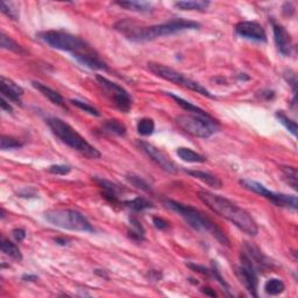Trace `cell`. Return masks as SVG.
I'll list each match as a JSON object with an SVG mask.
<instances>
[{
    "label": "cell",
    "instance_id": "obj_1",
    "mask_svg": "<svg viewBox=\"0 0 298 298\" xmlns=\"http://www.w3.org/2000/svg\"><path fill=\"white\" fill-rule=\"evenodd\" d=\"M199 27L198 22L183 18H174L163 24L153 26H139L130 20H120L114 25V28L118 32L133 42L154 41L156 38L174 35L184 30L198 29Z\"/></svg>",
    "mask_w": 298,
    "mask_h": 298
},
{
    "label": "cell",
    "instance_id": "obj_2",
    "mask_svg": "<svg viewBox=\"0 0 298 298\" xmlns=\"http://www.w3.org/2000/svg\"><path fill=\"white\" fill-rule=\"evenodd\" d=\"M198 198L211 211L231 222L243 233L248 234L250 237H255L259 233L258 224L253 217L245 208L238 206L230 199L206 190H200L198 192Z\"/></svg>",
    "mask_w": 298,
    "mask_h": 298
},
{
    "label": "cell",
    "instance_id": "obj_3",
    "mask_svg": "<svg viewBox=\"0 0 298 298\" xmlns=\"http://www.w3.org/2000/svg\"><path fill=\"white\" fill-rule=\"evenodd\" d=\"M163 204L169 210L174 211L175 214L182 217L187 222L188 225L191 226L193 230L199 232H207V233L214 235L222 245L230 247V240H228L227 235L224 233L222 228L217 225L214 220L208 218L207 216H205L203 212H200L198 208L190 206V205L182 204L173 199H165L163 200Z\"/></svg>",
    "mask_w": 298,
    "mask_h": 298
},
{
    "label": "cell",
    "instance_id": "obj_4",
    "mask_svg": "<svg viewBox=\"0 0 298 298\" xmlns=\"http://www.w3.org/2000/svg\"><path fill=\"white\" fill-rule=\"evenodd\" d=\"M36 36L49 47L71 54L76 61L82 59L85 55H90L97 52L83 38L64 32V30H45V32L38 33Z\"/></svg>",
    "mask_w": 298,
    "mask_h": 298
},
{
    "label": "cell",
    "instance_id": "obj_5",
    "mask_svg": "<svg viewBox=\"0 0 298 298\" xmlns=\"http://www.w3.org/2000/svg\"><path fill=\"white\" fill-rule=\"evenodd\" d=\"M47 125L49 126L50 131L53 132V134L56 135L62 142L73 150H76V152L80 153L83 156L91 158V160H96V158L102 156L98 149L90 145L87 141V139L83 138L73 127L62 119L55 117L49 118L47 119Z\"/></svg>",
    "mask_w": 298,
    "mask_h": 298
},
{
    "label": "cell",
    "instance_id": "obj_6",
    "mask_svg": "<svg viewBox=\"0 0 298 298\" xmlns=\"http://www.w3.org/2000/svg\"><path fill=\"white\" fill-rule=\"evenodd\" d=\"M45 218L52 225L63 228V230L77 232H95L94 226L89 222L87 217L79 211L70 208H56L49 210L45 214Z\"/></svg>",
    "mask_w": 298,
    "mask_h": 298
},
{
    "label": "cell",
    "instance_id": "obj_7",
    "mask_svg": "<svg viewBox=\"0 0 298 298\" xmlns=\"http://www.w3.org/2000/svg\"><path fill=\"white\" fill-rule=\"evenodd\" d=\"M176 123L181 130L192 137L208 139L220 131V125L211 115L203 117L197 114H182L176 118Z\"/></svg>",
    "mask_w": 298,
    "mask_h": 298
},
{
    "label": "cell",
    "instance_id": "obj_8",
    "mask_svg": "<svg viewBox=\"0 0 298 298\" xmlns=\"http://www.w3.org/2000/svg\"><path fill=\"white\" fill-rule=\"evenodd\" d=\"M147 65H148V70L150 72H153L154 75L160 77V78L162 79L179 84L181 85V87L187 88L189 89V90L195 91L196 94L207 97V98H211V99L216 98V97L212 95L206 88H204L202 84H199L198 82H196V80L193 79L188 78L187 76L183 75V73L174 70V69L167 67V65L156 63V62H148V64Z\"/></svg>",
    "mask_w": 298,
    "mask_h": 298
},
{
    "label": "cell",
    "instance_id": "obj_9",
    "mask_svg": "<svg viewBox=\"0 0 298 298\" xmlns=\"http://www.w3.org/2000/svg\"><path fill=\"white\" fill-rule=\"evenodd\" d=\"M96 79L100 89H102L103 94L106 96V98L119 111L123 112V113H129L132 106H133V98H132L130 92L125 90L121 85L112 82L104 76L97 75Z\"/></svg>",
    "mask_w": 298,
    "mask_h": 298
},
{
    "label": "cell",
    "instance_id": "obj_10",
    "mask_svg": "<svg viewBox=\"0 0 298 298\" xmlns=\"http://www.w3.org/2000/svg\"><path fill=\"white\" fill-rule=\"evenodd\" d=\"M239 183H240V185H242V188L247 189V190H249L251 192L258 193V195L265 197L266 199L270 200V202L276 205V206L285 207V208H289V210H293V211L297 210L298 202H297L296 196L270 191L263 184L259 183V182L251 181V180H240Z\"/></svg>",
    "mask_w": 298,
    "mask_h": 298
},
{
    "label": "cell",
    "instance_id": "obj_11",
    "mask_svg": "<svg viewBox=\"0 0 298 298\" xmlns=\"http://www.w3.org/2000/svg\"><path fill=\"white\" fill-rule=\"evenodd\" d=\"M258 274V270L249 260V258L243 251H241V254H240V266L237 267V276L240 282L243 284V286H245L247 291L253 297L259 296Z\"/></svg>",
    "mask_w": 298,
    "mask_h": 298
},
{
    "label": "cell",
    "instance_id": "obj_12",
    "mask_svg": "<svg viewBox=\"0 0 298 298\" xmlns=\"http://www.w3.org/2000/svg\"><path fill=\"white\" fill-rule=\"evenodd\" d=\"M138 146L139 148H140L142 152L150 158V160L155 162L158 167L165 170V172H168L170 174H176L177 172H179V167L175 164V162L170 160L169 156L165 155L162 150H160L157 147L152 145V143L139 140Z\"/></svg>",
    "mask_w": 298,
    "mask_h": 298
},
{
    "label": "cell",
    "instance_id": "obj_13",
    "mask_svg": "<svg viewBox=\"0 0 298 298\" xmlns=\"http://www.w3.org/2000/svg\"><path fill=\"white\" fill-rule=\"evenodd\" d=\"M235 33L247 40L266 42L267 34L261 24L257 21H241L235 26Z\"/></svg>",
    "mask_w": 298,
    "mask_h": 298
},
{
    "label": "cell",
    "instance_id": "obj_14",
    "mask_svg": "<svg viewBox=\"0 0 298 298\" xmlns=\"http://www.w3.org/2000/svg\"><path fill=\"white\" fill-rule=\"evenodd\" d=\"M242 251L249 258V260L253 263L255 268H257L258 273L266 272V270L272 269L274 267V262L268 257H266L260 250V248L258 246L253 245V243L245 242Z\"/></svg>",
    "mask_w": 298,
    "mask_h": 298
},
{
    "label": "cell",
    "instance_id": "obj_15",
    "mask_svg": "<svg viewBox=\"0 0 298 298\" xmlns=\"http://www.w3.org/2000/svg\"><path fill=\"white\" fill-rule=\"evenodd\" d=\"M273 33L275 46L278 53L283 56H289L292 52V38L288 30L282 25H277L273 22Z\"/></svg>",
    "mask_w": 298,
    "mask_h": 298
},
{
    "label": "cell",
    "instance_id": "obj_16",
    "mask_svg": "<svg viewBox=\"0 0 298 298\" xmlns=\"http://www.w3.org/2000/svg\"><path fill=\"white\" fill-rule=\"evenodd\" d=\"M0 92H2V97L6 98L9 102H12L17 105H22L21 97L24 96L25 91L20 85H18L12 79L6 78V77H2L0 79Z\"/></svg>",
    "mask_w": 298,
    "mask_h": 298
},
{
    "label": "cell",
    "instance_id": "obj_17",
    "mask_svg": "<svg viewBox=\"0 0 298 298\" xmlns=\"http://www.w3.org/2000/svg\"><path fill=\"white\" fill-rule=\"evenodd\" d=\"M94 181L102 189V196L108 203H111L112 205L122 204L120 202V195L122 193V189L119 185L112 183L111 181L102 179V177H94Z\"/></svg>",
    "mask_w": 298,
    "mask_h": 298
},
{
    "label": "cell",
    "instance_id": "obj_18",
    "mask_svg": "<svg viewBox=\"0 0 298 298\" xmlns=\"http://www.w3.org/2000/svg\"><path fill=\"white\" fill-rule=\"evenodd\" d=\"M32 85L34 88L36 89L37 91H40L42 95L45 97H47V98L52 102L53 104H55V105L60 106V107H63V108H68L67 107V104H65L63 97H62L59 92L53 90V89H50L49 87H47L46 84H42L40 82H36V80H34L32 82Z\"/></svg>",
    "mask_w": 298,
    "mask_h": 298
},
{
    "label": "cell",
    "instance_id": "obj_19",
    "mask_svg": "<svg viewBox=\"0 0 298 298\" xmlns=\"http://www.w3.org/2000/svg\"><path fill=\"white\" fill-rule=\"evenodd\" d=\"M187 174L188 175H190L191 177H193V179L202 181L203 183L214 189H219L223 187V182L220 181L218 177L212 175V174L210 173L202 172V170H188Z\"/></svg>",
    "mask_w": 298,
    "mask_h": 298
},
{
    "label": "cell",
    "instance_id": "obj_20",
    "mask_svg": "<svg viewBox=\"0 0 298 298\" xmlns=\"http://www.w3.org/2000/svg\"><path fill=\"white\" fill-rule=\"evenodd\" d=\"M118 6L122 9L132 11L137 13H149L152 12L154 6L152 3L148 2H134V0H129V2H115Z\"/></svg>",
    "mask_w": 298,
    "mask_h": 298
},
{
    "label": "cell",
    "instance_id": "obj_21",
    "mask_svg": "<svg viewBox=\"0 0 298 298\" xmlns=\"http://www.w3.org/2000/svg\"><path fill=\"white\" fill-rule=\"evenodd\" d=\"M176 153L177 156H179L181 160L188 162V163H205V162H206V157L190 148L180 147V148H177Z\"/></svg>",
    "mask_w": 298,
    "mask_h": 298
},
{
    "label": "cell",
    "instance_id": "obj_22",
    "mask_svg": "<svg viewBox=\"0 0 298 298\" xmlns=\"http://www.w3.org/2000/svg\"><path fill=\"white\" fill-rule=\"evenodd\" d=\"M167 96H169L170 98L175 100V102L177 103V105H180L183 110H185L187 112H191L192 114H197V115H203V117H208L207 112H205L204 110H202V108L193 105L192 103L188 102V100H185L183 98H181L180 96H176L175 94H173V92H167Z\"/></svg>",
    "mask_w": 298,
    "mask_h": 298
},
{
    "label": "cell",
    "instance_id": "obj_23",
    "mask_svg": "<svg viewBox=\"0 0 298 298\" xmlns=\"http://www.w3.org/2000/svg\"><path fill=\"white\" fill-rule=\"evenodd\" d=\"M102 130L104 133L117 135V137H125L127 132L126 126L117 119H110L104 121L102 125Z\"/></svg>",
    "mask_w": 298,
    "mask_h": 298
},
{
    "label": "cell",
    "instance_id": "obj_24",
    "mask_svg": "<svg viewBox=\"0 0 298 298\" xmlns=\"http://www.w3.org/2000/svg\"><path fill=\"white\" fill-rule=\"evenodd\" d=\"M130 226L129 237L135 242H142L145 240V228L142 224L135 217H130Z\"/></svg>",
    "mask_w": 298,
    "mask_h": 298
},
{
    "label": "cell",
    "instance_id": "obj_25",
    "mask_svg": "<svg viewBox=\"0 0 298 298\" xmlns=\"http://www.w3.org/2000/svg\"><path fill=\"white\" fill-rule=\"evenodd\" d=\"M122 204L134 212H141L154 207V204L150 200L145 198V197H135V198L131 200H125V202H122Z\"/></svg>",
    "mask_w": 298,
    "mask_h": 298
},
{
    "label": "cell",
    "instance_id": "obj_26",
    "mask_svg": "<svg viewBox=\"0 0 298 298\" xmlns=\"http://www.w3.org/2000/svg\"><path fill=\"white\" fill-rule=\"evenodd\" d=\"M2 251L7 257L13 259L15 261H21L22 260V254L19 247L15 245L14 242L10 241L6 238L2 239Z\"/></svg>",
    "mask_w": 298,
    "mask_h": 298
},
{
    "label": "cell",
    "instance_id": "obj_27",
    "mask_svg": "<svg viewBox=\"0 0 298 298\" xmlns=\"http://www.w3.org/2000/svg\"><path fill=\"white\" fill-rule=\"evenodd\" d=\"M174 5L181 11H199V12H203L210 6V2H200V0H197V2H177Z\"/></svg>",
    "mask_w": 298,
    "mask_h": 298
},
{
    "label": "cell",
    "instance_id": "obj_28",
    "mask_svg": "<svg viewBox=\"0 0 298 298\" xmlns=\"http://www.w3.org/2000/svg\"><path fill=\"white\" fill-rule=\"evenodd\" d=\"M0 46H2L3 49L10 50V52L19 54V55L26 54V50L22 48L18 42H15L12 37L7 36L4 32L2 33V35H0Z\"/></svg>",
    "mask_w": 298,
    "mask_h": 298
},
{
    "label": "cell",
    "instance_id": "obj_29",
    "mask_svg": "<svg viewBox=\"0 0 298 298\" xmlns=\"http://www.w3.org/2000/svg\"><path fill=\"white\" fill-rule=\"evenodd\" d=\"M285 290L284 282L280 280V278H270L266 282L265 284V291L267 295L270 296H277L282 293Z\"/></svg>",
    "mask_w": 298,
    "mask_h": 298
},
{
    "label": "cell",
    "instance_id": "obj_30",
    "mask_svg": "<svg viewBox=\"0 0 298 298\" xmlns=\"http://www.w3.org/2000/svg\"><path fill=\"white\" fill-rule=\"evenodd\" d=\"M137 131L142 137H149L155 131V122L150 118H142L138 121Z\"/></svg>",
    "mask_w": 298,
    "mask_h": 298
},
{
    "label": "cell",
    "instance_id": "obj_31",
    "mask_svg": "<svg viewBox=\"0 0 298 298\" xmlns=\"http://www.w3.org/2000/svg\"><path fill=\"white\" fill-rule=\"evenodd\" d=\"M275 117H276L278 121H280L282 125H283L285 129L293 135V137H297V123H296V121H293L292 119H290L283 111H277L276 113H275Z\"/></svg>",
    "mask_w": 298,
    "mask_h": 298
},
{
    "label": "cell",
    "instance_id": "obj_32",
    "mask_svg": "<svg viewBox=\"0 0 298 298\" xmlns=\"http://www.w3.org/2000/svg\"><path fill=\"white\" fill-rule=\"evenodd\" d=\"M281 172L286 183H288L293 190H297V169L295 167L282 165Z\"/></svg>",
    "mask_w": 298,
    "mask_h": 298
},
{
    "label": "cell",
    "instance_id": "obj_33",
    "mask_svg": "<svg viewBox=\"0 0 298 298\" xmlns=\"http://www.w3.org/2000/svg\"><path fill=\"white\" fill-rule=\"evenodd\" d=\"M126 180L129 181L130 183L133 185V187L140 189V190H142V191L148 192V193L153 192V189H152V187H150V184L140 176H137V175H133V174H131V175L126 176Z\"/></svg>",
    "mask_w": 298,
    "mask_h": 298
},
{
    "label": "cell",
    "instance_id": "obj_34",
    "mask_svg": "<svg viewBox=\"0 0 298 298\" xmlns=\"http://www.w3.org/2000/svg\"><path fill=\"white\" fill-rule=\"evenodd\" d=\"M24 146L20 140L15 139L10 135H3L2 140H0V147L3 150H12V149H19Z\"/></svg>",
    "mask_w": 298,
    "mask_h": 298
},
{
    "label": "cell",
    "instance_id": "obj_35",
    "mask_svg": "<svg viewBox=\"0 0 298 298\" xmlns=\"http://www.w3.org/2000/svg\"><path fill=\"white\" fill-rule=\"evenodd\" d=\"M211 269H212V278H215V280L218 282V283L223 286L224 290H225L227 295H231V286L230 284L227 283L225 281V278L222 276V274H220V270L218 269V266H217V263L215 261H212V266H211Z\"/></svg>",
    "mask_w": 298,
    "mask_h": 298
},
{
    "label": "cell",
    "instance_id": "obj_36",
    "mask_svg": "<svg viewBox=\"0 0 298 298\" xmlns=\"http://www.w3.org/2000/svg\"><path fill=\"white\" fill-rule=\"evenodd\" d=\"M70 103L72 104L73 106L78 107L79 110L87 112V113L94 115V117H100V112L97 110L96 107L90 105V104L82 102V100H78V99H71Z\"/></svg>",
    "mask_w": 298,
    "mask_h": 298
},
{
    "label": "cell",
    "instance_id": "obj_37",
    "mask_svg": "<svg viewBox=\"0 0 298 298\" xmlns=\"http://www.w3.org/2000/svg\"><path fill=\"white\" fill-rule=\"evenodd\" d=\"M0 9H2V12L4 14H6L7 17H9L10 19H12V20H18L19 19V12H18V10L14 7L13 4L2 2L0 3Z\"/></svg>",
    "mask_w": 298,
    "mask_h": 298
},
{
    "label": "cell",
    "instance_id": "obj_38",
    "mask_svg": "<svg viewBox=\"0 0 298 298\" xmlns=\"http://www.w3.org/2000/svg\"><path fill=\"white\" fill-rule=\"evenodd\" d=\"M48 172L50 174H54V175L65 176L71 172V168L69 167V165H65V164H53L48 168Z\"/></svg>",
    "mask_w": 298,
    "mask_h": 298
},
{
    "label": "cell",
    "instance_id": "obj_39",
    "mask_svg": "<svg viewBox=\"0 0 298 298\" xmlns=\"http://www.w3.org/2000/svg\"><path fill=\"white\" fill-rule=\"evenodd\" d=\"M284 78L286 82H288L290 85L292 87V92H293V100H296V91H297V78H296V73L288 70L284 72Z\"/></svg>",
    "mask_w": 298,
    "mask_h": 298
},
{
    "label": "cell",
    "instance_id": "obj_40",
    "mask_svg": "<svg viewBox=\"0 0 298 298\" xmlns=\"http://www.w3.org/2000/svg\"><path fill=\"white\" fill-rule=\"evenodd\" d=\"M187 266L191 270H193V272L199 273L202 275H205L206 277H211L212 278V269L211 268H206V267L200 266V265H196V263H187Z\"/></svg>",
    "mask_w": 298,
    "mask_h": 298
},
{
    "label": "cell",
    "instance_id": "obj_41",
    "mask_svg": "<svg viewBox=\"0 0 298 298\" xmlns=\"http://www.w3.org/2000/svg\"><path fill=\"white\" fill-rule=\"evenodd\" d=\"M153 224H154V226H155L157 230H160V231L167 230V228H169V226H170L167 220L161 218V217H154Z\"/></svg>",
    "mask_w": 298,
    "mask_h": 298
},
{
    "label": "cell",
    "instance_id": "obj_42",
    "mask_svg": "<svg viewBox=\"0 0 298 298\" xmlns=\"http://www.w3.org/2000/svg\"><path fill=\"white\" fill-rule=\"evenodd\" d=\"M12 235L15 241L21 242L24 241L26 238V231L24 230V228H14V230L12 231Z\"/></svg>",
    "mask_w": 298,
    "mask_h": 298
},
{
    "label": "cell",
    "instance_id": "obj_43",
    "mask_svg": "<svg viewBox=\"0 0 298 298\" xmlns=\"http://www.w3.org/2000/svg\"><path fill=\"white\" fill-rule=\"evenodd\" d=\"M0 106H2V110L7 112V113H12L13 112V107L11 106L9 100H7L6 98H4V97L0 98Z\"/></svg>",
    "mask_w": 298,
    "mask_h": 298
},
{
    "label": "cell",
    "instance_id": "obj_44",
    "mask_svg": "<svg viewBox=\"0 0 298 298\" xmlns=\"http://www.w3.org/2000/svg\"><path fill=\"white\" fill-rule=\"evenodd\" d=\"M260 97L266 100H270L275 97V92L272 90H262L260 91Z\"/></svg>",
    "mask_w": 298,
    "mask_h": 298
},
{
    "label": "cell",
    "instance_id": "obj_45",
    "mask_svg": "<svg viewBox=\"0 0 298 298\" xmlns=\"http://www.w3.org/2000/svg\"><path fill=\"white\" fill-rule=\"evenodd\" d=\"M161 277H162V274L156 272V270H150L149 272V278H152V280L160 281Z\"/></svg>",
    "mask_w": 298,
    "mask_h": 298
},
{
    "label": "cell",
    "instance_id": "obj_46",
    "mask_svg": "<svg viewBox=\"0 0 298 298\" xmlns=\"http://www.w3.org/2000/svg\"><path fill=\"white\" fill-rule=\"evenodd\" d=\"M202 291L205 293V295H207V296H211V297H216L217 296V293L211 288H203Z\"/></svg>",
    "mask_w": 298,
    "mask_h": 298
},
{
    "label": "cell",
    "instance_id": "obj_47",
    "mask_svg": "<svg viewBox=\"0 0 298 298\" xmlns=\"http://www.w3.org/2000/svg\"><path fill=\"white\" fill-rule=\"evenodd\" d=\"M22 280L34 282V281L37 280V276H36V275H24V276H22Z\"/></svg>",
    "mask_w": 298,
    "mask_h": 298
},
{
    "label": "cell",
    "instance_id": "obj_48",
    "mask_svg": "<svg viewBox=\"0 0 298 298\" xmlns=\"http://www.w3.org/2000/svg\"><path fill=\"white\" fill-rule=\"evenodd\" d=\"M55 242L56 243H59V245H62V246H65V245H68V240L67 239H61V238H56L55 239Z\"/></svg>",
    "mask_w": 298,
    "mask_h": 298
}]
</instances>
